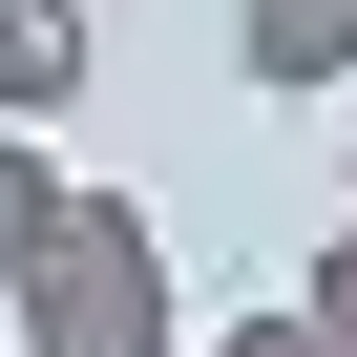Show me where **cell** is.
<instances>
[{"label":"cell","instance_id":"4","mask_svg":"<svg viewBox=\"0 0 357 357\" xmlns=\"http://www.w3.org/2000/svg\"><path fill=\"white\" fill-rule=\"evenodd\" d=\"M63 211H84V190L43 168V126H0V315H22V273L63 252Z\"/></svg>","mask_w":357,"mask_h":357},{"label":"cell","instance_id":"6","mask_svg":"<svg viewBox=\"0 0 357 357\" xmlns=\"http://www.w3.org/2000/svg\"><path fill=\"white\" fill-rule=\"evenodd\" d=\"M211 357H315V315H211Z\"/></svg>","mask_w":357,"mask_h":357},{"label":"cell","instance_id":"3","mask_svg":"<svg viewBox=\"0 0 357 357\" xmlns=\"http://www.w3.org/2000/svg\"><path fill=\"white\" fill-rule=\"evenodd\" d=\"M84 63H105V43H84V0H0V126H63Z\"/></svg>","mask_w":357,"mask_h":357},{"label":"cell","instance_id":"7","mask_svg":"<svg viewBox=\"0 0 357 357\" xmlns=\"http://www.w3.org/2000/svg\"><path fill=\"white\" fill-rule=\"evenodd\" d=\"M336 190H357V147H336Z\"/></svg>","mask_w":357,"mask_h":357},{"label":"cell","instance_id":"2","mask_svg":"<svg viewBox=\"0 0 357 357\" xmlns=\"http://www.w3.org/2000/svg\"><path fill=\"white\" fill-rule=\"evenodd\" d=\"M231 63L294 84V105H336V84H357V0H231Z\"/></svg>","mask_w":357,"mask_h":357},{"label":"cell","instance_id":"5","mask_svg":"<svg viewBox=\"0 0 357 357\" xmlns=\"http://www.w3.org/2000/svg\"><path fill=\"white\" fill-rule=\"evenodd\" d=\"M294 315H315V357H357V231H315V273H294Z\"/></svg>","mask_w":357,"mask_h":357},{"label":"cell","instance_id":"1","mask_svg":"<svg viewBox=\"0 0 357 357\" xmlns=\"http://www.w3.org/2000/svg\"><path fill=\"white\" fill-rule=\"evenodd\" d=\"M22 357H190V273H168V211L84 190L63 252L22 273Z\"/></svg>","mask_w":357,"mask_h":357}]
</instances>
